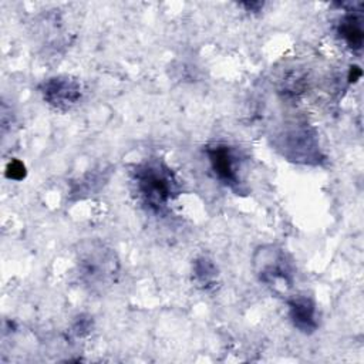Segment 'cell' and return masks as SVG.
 <instances>
[{
    "label": "cell",
    "instance_id": "6da1fadb",
    "mask_svg": "<svg viewBox=\"0 0 364 364\" xmlns=\"http://www.w3.org/2000/svg\"><path fill=\"white\" fill-rule=\"evenodd\" d=\"M132 182L142 203L154 213L165 212L181 192L175 172L159 158H151L135 165Z\"/></svg>",
    "mask_w": 364,
    "mask_h": 364
},
{
    "label": "cell",
    "instance_id": "7a4b0ae2",
    "mask_svg": "<svg viewBox=\"0 0 364 364\" xmlns=\"http://www.w3.org/2000/svg\"><path fill=\"white\" fill-rule=\"evenodd\" d=\"M75 264L81 283L94 293H102L117 283L121 270L115 250L98 239L78 243Z\"/></svg>",
    "mask_w": 364,
    "mask_h": 364
},
{
    "label": "cell",
    "instance_id": "3957f363",
    "mask_svg": "<svg viewBox=\"0 0 364 364\" xmlns=\"http://www.w3.org/2000/svg\"><path fill=\"white\" fill-rule=\"evenodd\" d=\"M257 279L273 290L286 291L291 287L294 270L287 253L276 245L259 246L252 259Z\"/></svg>",
    "mask_w": 364,
    "mask_h": 364
},
{
    "label": "cell",
    "instance_id": "277c9868",
    "mask_svg": "<svg viewBox=\"0 0 364 364\" xmlns=\"http://www.w3.org/2000/svg\"><path fill=\"white\" fill-rule=\"evenodd\" d=\"M206 155L215 176L230 189L240 191V158L235 148L218 142L206 146Z\"/></svg>",
    "mask_w": 364,
    "mask_h": 364
},
{
    "label": "cell",
    "instance_id": "5b68a950",
    "mask_svg": "<svg viewBox=\"0 0 364 364\" xmlns=\"http://www.w3.org/2000/svg\"><path fill=\"white\" fill-rule=\"evenodd\" d=\"M40 92L47 104L60 111L73 108L82 95L81 84L70 75H55L47 78L40 85Z\"/></svg>",
    "mask_w": 364,
    "mask_h": 364
},
{
    "label": "cell",
    "instance_id": "8992f818",
    "mask_svg": "<svg viewBox=\"0 0 364 364\" xmlns=\"http://www.w3.org/2000/svg\"><path fill=\"white\" fill-rule=\"evenodd\" d=\"M287 309H289L290 321L299 331L304 334H310L317 330L318 327L317 307L311 297L304 294L293 296L287 300Z\"/></svg>",
    "mask_w": 364,
    "mask_h": 364
},
{
    "label": "cell",
    "instance_id": "52a82bcc",
    "mask_svg": "<svg viewBox=\"0 0 364 364\" xmlns=\"http://www.w3.org/2000/svg\"><path fill=\"white\" fill-rule=\"evenodd\" d=\"M337 33L340 38H343V41L348 46V48H351L353 51H360L364 41L361 13L350 11L344 14V17L338 23Z\"/></svg>",
    "mask_w": 364,
    "mask_h": 364
},
{
    "label": "cell",
    "instance_id": "ba28073f",
    "mask_svg": "<svg viewBox=\"0 0 364 364\" xmlns=\"http://www.w3.org/2000/svg\"><path fill=\"white\" fill-rule=\"evenodd\" d=\"M193 276L199 284L209 286L215 282L218 276V269L212 260L203 256L193 262Z\"/></svg>",
    "mask_w": 364,
    "mask_h": 364
},
{
    "label": "cell",
    "instance_id": "9c48e42d",
    "mask_svg": "<svg viewBox=\"0 0 364 364\" xmlns=\"http://www.w3.org/2000/svg\"><path fill=\"white\" fill-rule=\"evenodd\" d=\"M4 175H6V178L13 179V181H21L26 176V166H24V164L21 161L11 159L6 165Z\"/></svg>",
    "mask_w": 364,
    "mask_h": 364
},
{
    "label": "cell",
    "instance_id": "30bf717a",
    "mask_svg": "<svg viewBox=\"0 0 364 364\" xmlns=\"http://www.w3.org/2000/svg\"><path fill=\"white\" fill-rule=\"evenodd\" d=\"M91 330V320L90 317H82L80 316L75 323H74V327H73V331L77 334V336H84L87 333H90Z\"/></svg>",
    "mask_w": 364,
    "mask_h": 364
}]
</instances>
